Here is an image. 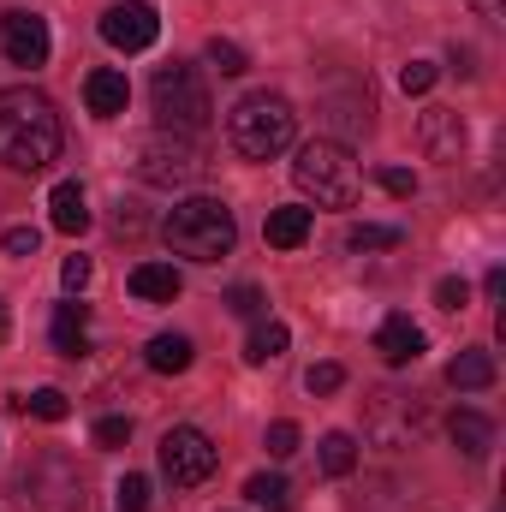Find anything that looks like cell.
Listing matches in <instances>:
<instances>
[{
    "mask_svg": "<svg viewBox=\"0 0 506 512\" xmlns=\"http://www.w3.org/2000/svg\"><path fill=\"white\" fill-rule=\"evenodd\" d=\"M66 131H60V108L42 90H0V161L12 173H42L60 155Z\"/></svg>",
    "mask_w": 506,
    "mask_h": 512,
    "instance_id": "6da1fadb",
    "label": "cell"
},
{
    "mask_svg": "<svg viewBox=\"0 0 506 512\" xmlns=\"http://www.w3.org/2000/svg\"><path fill=\"white\" fill-rule=\"evenodd\" d=\"M161 239L173 245V256H185V262H221V256H233V245H239V221H233V209L221 197H185L161 221Z\"/></svg>",
    "mask_w": 506,
    "mask_h": 512,
    "instance_id": "7a4b0ae2",
    "label": "cell"
},
{
    "mask_svg": "<svg viewBox=\"0 0 506 512\" xmlns=\"http://www.w3.org/2000/svg\"><path fill=\"white\" fill-rule=\"evenodd\" d=\"M292 179H298V191L304 197H316L322 209H352L358 203V161H352V149L340 143V137H316V143H304L298 149V161H292Z\"/></svg>",
    "mask_w": 506,
    "mask_h": 512,
    "instance_id": "3957f363",
    "label": "cell"
},
{
    "mask_svg": "<svg viewBox=\"0 0 506 512\" xmlns=\"http://www.w3.org/2000/svg\"><path fill=\"white\" fill-rule=\"evenodd\" d=\"M227 137H233V149H239L245 161H274V155L298 137V114H292L286 96L256 90V96H245V102L227 114Z\"/></svg>",
    "mask_w": 506,
    "mask_h": 512,
    "instance_id": "277c9868",
    "label": "cell"
},
{
    "mask_svg": "<svg viewBox=\"0 0 506 512\" xmlns=\"http://www.w3.org/2000/svg\"><path fill=\"white\" fill-rule=\"evenodd\" d=\"M155 114H161V126H167V131L197 137V131L209 126V114H215L203 72H197V66H185V60L161 66V72H155Z\"/></svg>",
    "mask_w": 506,
    "mask_h": 512,
    "instance_id": "5b68a950",
    "label": "cell"
},
{
    "mask_svg": "<svg viewBox=\"0 0 506 512\" xmlns=\"http://www.w3.org/2000/svg\"><path fill=\"white\" fill-rule=\"evenodd\" d=\"M203 149H197V137H185V131H149L143 143H137V179H149V185H161V191H185V185H197L203 179Z\"/></svg>",
    "mask_w": 506,
    "mask_h": 512,
    "instance_id": "8992f818",
    "label": "cell"
},
{
    "mask_svg": "<svg viewBox=\"0 0 506 512\" xmlns=\"http://www.w3.org/2000/svg\"><path fill=\"white\" fill-rule=\"evenodd\" d=\"M12 495H18V507L24 512H78L84 507V483H78V471H72L66 459H54V453L30 459V465L12 477Z\"/></svg>",
    "mask_w": 506,
    "mask_h": 512,
    "instance_id": "52a82bcc",
    "label": "cell"
},
{
    "mask_svg": "<svg viewBox=\"0 0 506 512\" xmlns=\"http://www.w3.org/2000/svg\"><path fill=\"white\" fill-rule=\"evenodd\" d=\"M215 465H221V453H215V441H209L197 423H173V429L161 435V471H167L173 489H197V483H209Z\"/></svg>",
    "mask_w": 506,
    "mask_h": 512,
    "instance_id": "ba28073f",
    "label": "cell"
},
{
    "mask_svg": "<svg viewBox=\"0 0 506 512\" xmlns=\"http://www.w3.org/2000/svg\"><path fill=\"white\" fill-rule=\"evenodd\" d=\"M155 36H161V18H155V6H143V0H126V6H108V12H102V42L120 48V54L155 48Z\"/></svg>",
    "mask_w": 506,
    "mask_h": 512,
    "instance_id": "9c48e42d",
    "label": "cell"
},
{
    "mask_svg": "<svg viewBox=\"0 0 506 512\" xmlns=\"http://www.w3.org/2000/svg\"><path fill=\"white\" fill-rule=\"evenodd\" d=\"M0 48H6L12 66H48V48H54L48 18H36V12H6V18H0Z\"/></svg>",
    "mask_w": 506,
    "mask_h": 512,
    "instance_id": "30bf717a",
    "label": "cell"
},
{
    "mask_svg": "<svg viewBox=\"0 0 506 512\" xmlns=\"http://www.w3.org/2000/svg\"><path fill=\"white\" fill-rule=\"evenodd\" d=\"M417 137H423V155L429 161H459L465 155V120L453 108H429L417 120Z\"/></svg>",
    "mask_w": 506,
    "mask_h": 512,
    "instance_id": "8fae6325",
    "label": "cell"
},
{
    "mask_svg": "<svg viewBox=\"0 0 506 512\" xmlns=\"http://www.w3.org/2000/svg\"><path fill=\"white\" fill-rule=\"evenodd\" d=\"M376 352H381V364H393V370L417 364V358H423V328H417L411 316H387L376 328Z\"/></svg>",
    "mask_w": 506,
    "mask_h": 512,
    "instance_id": "7c38bea8",
    "label": "cell"
},
{
    "mask_svg": "<svg viewBox=\"0 0 506 512\" xmlns=\"http://www.w3.org/2000/svg\"><path fill=\"white\" fill-rule=\"evenodd\" d=\"M84 102H90V114H96V120H114V114H126V102H131L126 72H114V66H96V72L84 78Z\"/></svg>",
    "mask_w": 506,
    "mask_h": 512,
    "instance_id": "4fadbf2b",
    "label": "cell"
},
{
    "mask_svg": "<svg viewBox=\"0 0 506 512\" xmlns=\"http://www.w3.org/2000/svg\"><path fill=\"white\" fill-rule=\"evenodd\" d=\"M179 292H185V280H179L173 262H137V268H131V298H143V304H173Z\"/></svg>",
    "mask_w": 506,
    "mask_h": 512,
    "instance_id": "5bb4252c",
    "label": "cell"
},
{
    "mask_svg": "<svg viewBox=\"0 0 506 512\" xmlns=\"http://www.w3.org/2000/svg\"><path fill=\"white\" fill-rule=\"evenodd\" d=\"M54 352L60 358H84L90 352V304H60L54 310Z\"/></svg>",
    "mask_w": 506,
    "mask_h": 512,
    "instance_id": "9a60e30c",
    "label": "cell"
},
{
    "mask_svg": "<svg viewBox=\"0 0 506 512\" xmlns=\"http://www.w3.org/2000/svg\"><path fill=\"white\" fill-rule=\"evenodd\" d=\"M48 221H54V233H84L90 227V203H84V191L72 179H60L48 191Z\"/></svg>",
    "mask_w": 506,
    "mask_h": 512,
    "instance_id": "2e32d148",
    "label": "cell"
},
{
    "mask_svg": "<svg viewBox=\"0 0 506 512\" xmlns=\"http://www.w3.org/2000/svg\"><path fill=\"white\" fill-rule=\"evenodd\" d=\"M310 221H316V215H310V209H292V203H286V209H268L262 239H268L274 251H298V245L310 239Z\"/></svg>",
    "mask_w": 506,
    "mask_h": 512,
    "instance_id": "e0dca14e",
    "label": "cell"
},
{
    "mask_svg": "<svg viewBox=\"0 0 506 512\" xmlns=\"http://www.w3.org/2000/svg\"><path fill=\"white\" fill-rule=\"evenodd\" d=\"M191 358H197V352H191V340H185V334H155V340L143 346V364H149L155 376H185V370H191Z\"/></svg>",
    "mask_w": 506,
    "mask_h": 512,
    "instance_id": "ac0fdd59",
    "label": "cell"
},
{
    "mask_svg": "<svg viewBox=\"0 0 506 512\" xmlns=\"http://www.w3.org/2000/svg\"><path fill=\"white\" fill-rule=\"evenodd\" d=\"M453 447L465 453V459H489V447H495V423L483 417V411H453Z\"/></svg>",
    "mask_w": 506,
    "mask_h": 512,
    "instance_id": "d6986e66",
    "label": "cell"
},
{
    "mask_svg": "<svg viewBox=\"0 0 506 512\" xmlns=\"http://www.w3.org/2000/svg\"><path fill=\"white\" fill-rule=\"evenodd\" d=\"M447 382L459 387V393H483V387L495 382V358H489V352H459V358L447 364Z\"/></svg>",
    "mask_w": 506,
    "mask_h": 512,
    "instance_id": "ffe728a7",
    "label": "cell"
},
{
    "mask_svg": "<svg viewBox=\"0 0 506 512\" xmlns=\"http://www.w3.org/2000/svg\"><path fill=\"white\" fill-rule=\"evenodd\" d=\"M286 346H292L286 322H256V334L245 340V364H268V358H280Z\"/></svg>",
    "mask_w": 506,
    "mask_h": 512,
    "instance_id": "44dd1931",
    "label": "cell"
},
{
    "mask_svg": "<svg viewBox=\"0 0 506 512\" xmlns=\"http://www.w3.org/2000/svg\"><path fill=\"white\" fill-rule=\"evenodd\" d=\"M322 471H328V477H352V471H358V441H352L346 429L322 435Z\"/></svg>",
    "mask_w": 506,
    "mask_h": 512,
    "instance_id": "7402d4cb",
    "label": "cell"
},
{
    "mask_svg": "<svg viewBox=\"0 0 506 512\" xmlns=\"http://www.w3.org/2000/svg\"><path fill=\"white\" fill-rule=\"evenodd\" d=\"M245 495H251V507H262V512L292 507V489H286V477H274V471H256L251 483H245Z\"/></svg>",
    "mask_w": 506,
    "mask_h": 512,
    "instance_id": "603a6c76",
    "label": "cell"
},
{
    "mask_svg": "<svg viewBox=\"0 0 506 512\" xmlns=\"http://www.w3.org/2000/svg\"><path fill=\"white\" fill-rule=\"evenodd\" d=\"M12 411H30V417H42V423H66V417H72V405H66L60 387H36L30 399H12Z\"/></svg>",
    "mask_w": 506,
    "mask_h": 512,
    "instance_id": "cb8c5ba5",
    "label": "cell"
},
{
    "mask_svg": "<svg viewBox=\"0 0 506 512\" xmlns=\"http://www.w3.org/2000/svg\"><path fill=\"white\" fill-rule=\"evenodd\" d=\"M209 66H215L221 78H239V72H251V54H245L239 42H227V36H215V42H209Z\"/></svg>",
    "mask_w": 506,
    "mask_h": 512,
    "instance_id": "d4e9b609",
    "label": "cell"
},
{
    "mask_svg": "<svg viewBox=\"0 0 506 512\" xmlns=\"http://www.w3.org/2000/svg\"><path fill=\"white\" fill-rule=\"evenodd\" d=\"M399 239H405L399 227H370V221L346 233V245H352V251H399Z\"/></svg>",
    "mask_w": 506,
    "mask_h": 512,
    "instance_id": "484cf974",
    "label": "cell"
},
{
    "mask_svg": "<svg viewBox=\"0 0 506 512\" xmlns=\"http://www.w3.org/2000/svg\"><path fill=\"white\" fill-rule=\"evenodd\" d=\"M435 78H441V66H435V60H411V66L399 72V90H405V96H429V90H435Z\"/></svg>",
    "mask_w": 506,
    "mask_h": 512,
    "instance_id": "4316f807",
    "label": "cell"
},
{
    "mask_svg": "<svg viewBox=\"0 0 506 512\" xmlns=\"http://www.w3.org/2000/svg\"><path fill=\"white\" fill-rule=\"evenodd\" d=\"M298 441H304V435H298V423H286V417H280V423H268V441H262V447H268L274 459H292V453H298Z\"/></svg>",
    "mask_w": 506,
    "mask_h": 512,
    "instance_id": "83f0119b",
    "label": "cell"
},
{
    "mask_svg": "<svg viewBox=\"0 0 506 512\" xmlns=\"http://www.w3.org/2000/svg\"><path fill=\"white\" fill-rule=\"evenodd\" d=\"M114 501H120V512H149V501H155V495H149V477H137V471H131Z\"/></svg>",
    "mask_w": 506,
    "mask_h": 512,
    "instance_id": "f1b7e54d",
    "label": "cell"
},
{
    "mask_svg": "<svg viewBox=\"0 0 506 512\" xmlns=\"http://www.w3.org/2000/svg\"><path fill=\"white\" fill-rule=\"evenodd\" d=\"M227 310H233V316H251V322H262L268 298H262L256 286H233V292H227Z\"/></svg>",
    "mask_w": 506,
    "mask_h": 512,
    "instance_id": "f546056e",
    "label": "cell"
},
{
    "mask_svg": "<svg viewBox=\"0 0 506 512\" xmlns=\"http://www.w3.org/2000/svg\"><path fill=\"white\" fill-rule=\"evenodd\" d=\"M90 274H96V268H90V256H66V262H60V286H66V292H84V286H90Z\"/></svg>",
    "mask_w": 506,
    "mask_h": 512,
    "instance_id": "4dcf8cb0",
    "label": "cell"
},
{
    "mask_svg": "<svg viewBox=\"0 0 506 512\" xmlns=\"http://www.w3.org/2000/svg\"><path fill=\"white\" fill-rule=\"evenodd\" d=\"M435 304H441V310H465V304H471V286H465L459 274H447V280L435 286Z\"/></svg>",
    "mask_w": 506,
    "mask_h": 512,
    "instance_id": "1f68e13d",
    "label": "cell"
},
{
    "mask_svg": "<svg viewBox=\"0 0 506 512\" xmlns=\"http://www.w3.org/2000/svg\"><path fill=\"white\" fill-rule=\"evenodd\" d=\"M131 441V417H102L96 423V447H126Z\"/></svg>",
    "mask_w": 506,
    "mask_h": 512,
    "instance_id": "d6a6232c",
    "label": "cell"
},
{
    "mask_svg": "<svg viewBox=\"0 0 506 512\" xmlns=\"http://www.w3.org/2000/svg\"><path fill=\"white\" fill-rule=\"evenodd\" d=\"M340 382H346V370H340V364H316V370L304 376V387H310V393H334Z\"/></svg>",
    "mask_w": 506,
    "mask_h": 512,
    "instance_id": "836d02e7",
    "label": "cell"
},
{
    "mask_svg": "<svg viewBox=\"0 0 506 512\" xmlns=\"http://www.w3.org/2000/svg\"><path fill=\"white\" fill-rule=\"evenodd\" d=\"M376 179H381V191H393V197H417V179L405 167H381Z\"/></svg>",
    "mask_w": 506,
    "mask_h": 512,
    "instance_id": "e575fe53",
    "label": "cell"
},
{
    "mask_svg": "<svg viewBox=\"0 0 506 512\" xmlns=\"http://www.w3.org/2000/svg\"><path fill=\"white\" fill-rule=\"evenodd\" d=\"M36 245H42L36 227H12V233H6V256H36Z\"/></svg>",
    "mask_w": 506,
    "mask_h": 512,
    "instance_id": "d590c367",
    "label": "cell"
},
{
    "mask_svg": "<svg viewBox=\"0 0 506 512\" xmlns=\"http://www.w3.org/2000/svg\"><path fill=\"white\" fill-rule=\"evenodd\" d=\"M471 12H477V18H489V24H501L506 0H471Z\"/></svg>",
    "mask_w": 506,
    "mask_h": 512,
    "instance_id": "8d00e7d4",
    "label": "cell"
},
{
    "mask_svg": "<svg viewBox=\"0 0 506 512\" xmlns=\"http://www.w3.org/2000/svg\"><path fill=\"white\" fill-rule=\"evenodd\" d=\"M483 292H489V298H506V274H501V268H489V280H483Z\"/></svg>",
    "mask_w": 506,
    "mask_h": 512,
    "instance_id": "74e56055",
    "label": "cell"
},
{
    "mask_svg": "<svg viewBox=\"0 0 506 512\" xmlns=\"http://www.w3.org/2000/svg\"><path fill=\"white\" fill-rule=\"evenodd\" d=\"M6 334H12V322H6V304H0V346H6Z\"/></svg>",
    "mask_w": 506,
    "mask_h": 512,
    "instance_id": "f35d334b",
    "label": "cell"
}]
</instances>
